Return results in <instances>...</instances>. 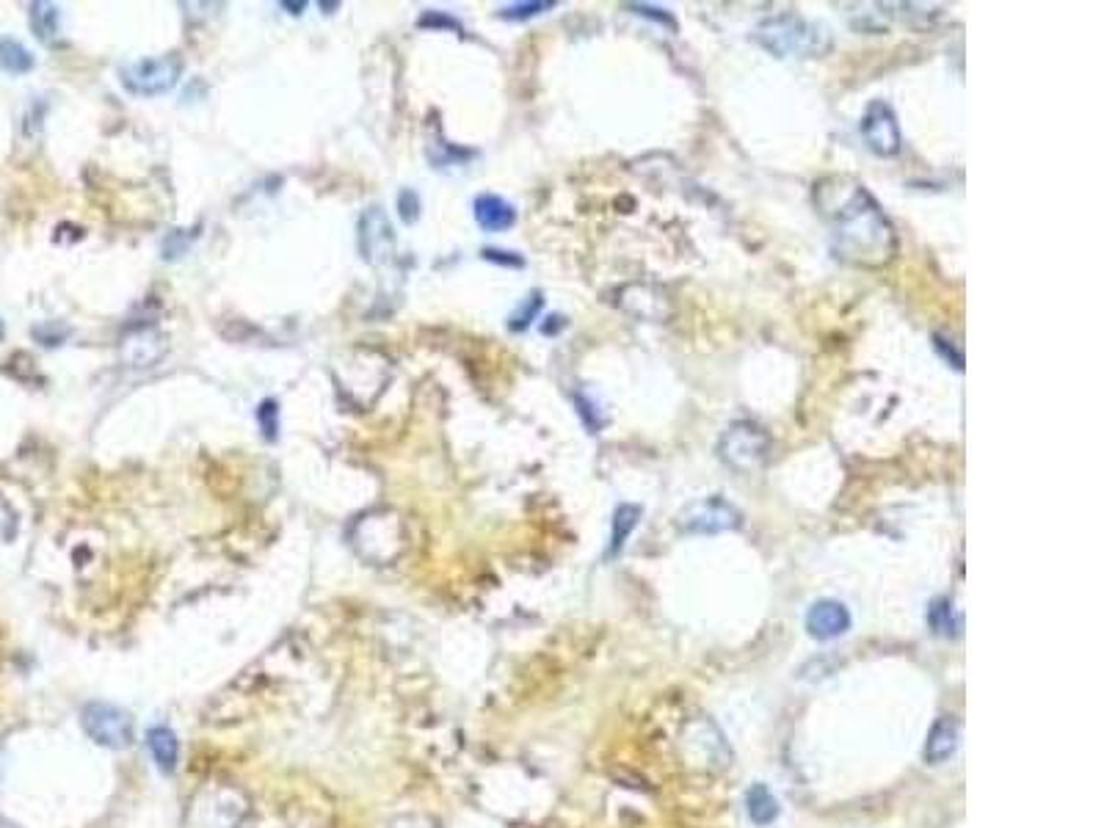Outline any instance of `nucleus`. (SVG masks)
Returning <instances> with one entry per match:
<instances>
[{"instance_id":"f257e3e1","label":"nucleus","mask_w":1104,"mask_h":828,"mask_svg":"<svg viewBox=\"0 0 1104 828\" xmlns=\"http://www.w3.org/2000/svg\"><path fill=\"white\" fill-rule=\"evenodd\" d=\"M815 205L826 219L834 252L842 263L884 268L895 260V227L862 183L840 174L826 177L815 185Z\"/></svg>"},{"instance_id":"f03ea898","label":"nucleus","mask_w":1104,"mask_h":828,"mask_svg":"<svg viewBox=\"0 0 1104 828\" xmlns=\"http://www.w3.org/2000/svg\"><path fill=\"white\" fill-rule=\"evenodd\" d=\"M754 42L776 58H817L831 50L834 34L823 23L798 14H776L757 25Z\"/></svg>"},{"instance_id":"7ed1b4c3","label":"nucleus","mask_w":1104,"mask_h":828,"mask_svg":"<svg viewBox=\"0 0 1104 828\" xmlns=\"http://www.w3.org/2000/svg\"><path fill=\"white\" fill-rule=\"evenodd\" d=\"M249 815V798L232 782H205L188 798L183 828H241Z\"/></svg>"},{"instance_id":"20e7f679","label":"nucleus","mask_w":1104,"mask_h":828,"mask_svg":"<svg viewBox=\"0 0 1104 828\" xmlns=\"http://www.w3.org/2000/svg\"><path fill=\"white\" fill-rule=\"evenodd\" d=\"M771 456L768 431L751 420H737L718 439V459L737 472L759 470Z\"/></svg>"},{"instance_id":"39448f33","label":"nucleus","mask_w":1104,"mask_h":828,"mask_svg":"<svg viewBox=\"0 0 1104 828\" xmlns=\"http://www.w3.org/2000/svg\"><path fill=\"white\" fill-rule=\"evenodd\" d=\"M743 525V514L724 497H702L693 500L677 514V528L690 536H715L729 533Z\"/></svg>"},{"instance_id":"423d86ee","label":"nucleus","mask_w":1104,"mask_h":828,"mask_svg":"<svg viewBox=\"0 0 1104 828\" xmlns=\"http://www.w3.org/2000/svg\"><path fill=\"white\" fill-rule=\"evenodd\" d=\"M83 732L97 746L122 751L133 743V715L108 702H92L81 713Z\"/></svg>"},{"instance_id":"0eeeda50","label":"nucleus","mask_w":1104,"mask_h":828,"mask_svg":"<svg viewBox=\"0 0 1104 828\" xmlns=\"http://www.w3.org/2000/svg\"><path fill=\"white\" fill-rule=\"evenodd\" d=\"M183 72V61L177 56L138 58L122 69V86L138 97H158L177 86Z\"/></svg>"},{"instance_id":"6e6552de","label":"nucleus","mask_w":1104,"mask_h":828,"mask_svg":"<svg viewBox=\"0 0 1104 828\" xmlns=\"http://www.w3.org/2000/svg\"><path fill=\"white\" fill-rule=\"evenodd\" d=\"M859 130H862L867 147H870L875 155H881V158H895L897 152L903 150L900 125H897L892 108H889L884 100H873V103L867 105Z\"/></svg>"},{"instance_id":"1a4fd4ad","label":"nucleus","mask_w":1104,"mask_h":828,"mask_svg":"<svg viewBox=\"0 0 1104 828\" xmlns=\"http://www.w3.org/2000/svg\"><path fill=\"white\" fill-rule=\"evenodd\" d=\"M359 249L368 263H387L395 254V232L381 207H370L359 219Z\"/></svg>"},{"instance_id":"9d476101","label":"nucleus","mask_w":1104,"mask_h":828,"mask_svg":"<svg viewBox=\"0 0 1104 828\" xmlns=\"http://www.w3.org/2000/svg\"><path fill=\"white\" fill-rule=\"evenodd\" d=\"M851 624V610L837 599H817L815 605L806 610V633L815 641H834L848 633Z\"/></svg>"},{"instance_id":"9b49d317","label":"nucleus","mask_w":1104,"mask_h":828,"mask_svg":"<svg viewBox=\"0 0 1104 828\" xmlns=\"http://www.w3.org/2000/svg\"><path fill=\"white\" fill-rule=\"evenodd\" d=\"M958 743H961V721L955 715H942L928 732L922 757L928 765H942L958 751Z\"/></svg>"},{"instance_id":"f8f14e48","label":"nucleus","mask_w":1104,"mask_h":828,"mask_svg":"<svg viewBox=\"0 0 1104 828\" xmlns=\"http://www.w3.org/2000/svg\"><path fill=\"white\" fill-rule=\"evenodd\" d=\"M472 213H475L478 227L486 232H506L517 224V210H514V205L497 194L475 196Z\"/></svg>"},{"instance_id":"ddd939ff","label":"nucleus","mask_w":1104,"mask_h":828,"mask_svg":"<svg viewBox=\"0 0 1104 828\" xmlns=\"http://www.w3.org/2000/svg\"><path fill=\"white\" fill-rule=\"evenodd\" d=\"M147 751H150L152 762L158 765V771L172 773L177 768L180 743H177V735H174L169 726H152L150 732H147Z\"/></svg>"},{"instance_id":"4468645a","label":"nucleus","mask_w":1104,"mask_h":828,"mask_svg":"<svg viewBox=\"0 0 1104 828\" xmlns=\"http://www.w3.org/2000/svg\"><path fill=\"white\" fill-rule=\"evenodd\" d=\"M644 517L641 506H633V503H621L613 511V525H610V544H608V558H616L627 547V539L633 536V530L638 528V522Z\"/></svg>"},{"instance_id":"2eb2a0df","label":"nucleus","mask_w":1104,"mask_h":828,"mask_svg":"<svg viewBox=\"0 0 1104 828\" xmlns=\"http://www.w3.org/2000/svg\"><path fill=\"white\" fill-rule=\"evenodd\" d=\"M746 812L754 826H771L779 817V801L762 782L751 784L746 793Z\"/></svg>"},{"instance_id":"dca6fc26","label":"nucleus","mask_w":1104,"mask_h":828,"mask_svg":"<svg viewBox=\"0 0 1104 828\" xmlns=\"http://www.w3.org/2000/svg\"><path fill=\"white\" fill-rule=\"evenodd\" d=\"M0 69L9 72V75H25V72L34 69V56L17 39L3 36L0 39Z\"/></svg>"},{"instance_id":"f3484780","label":"nucleus","mask_w":1104,"mask_h":828,"mask_svg":"<svg viewBox=\"0 0 1104 828\" xmlns=\"http://www.w3.org/2000/svg\"><path fill=\"white\" fill-rule=\"evenodd\" d=\"M31 28L39 42H53L58 34V9L53 3H31Z\"/></svg>"},{"instance_id":"a211bd4d","label":"nucleus","mask_w":1104,"mask_h":828,"mask_svg":"<svg viewBox=\"0 0 1104 828\" xmlns=\"http://www.w3.org/2000/svg\"><path fill=\"white\" fill-rule=\"evenodd\" d=\"M541 304H544V299H541L539 290L528 293V296L522 299V304L517 307V312L508 318V329H511V332H525L530 323L536 321V315L541 312Z\"/></svg>"},{"instance_id":"6ab92c4d","label":"nucleus","mask_w":1104,"mask_h":828,"mask_svg":"<svg viewBox=\"0 0 1104 828\" xmlns=\"http://www.w3.org/2000/svg\"><path fill=\"white\" fill-rule=\"evenodd\" d=\"M928 624L933 627V633L950 635V627H953V602L950 599H933L931 608H928Z\"/></svg>"},{"instance_id":"aec40b11","label":"nucleus","mask_w":1104,"mask_h":828,"mask_svg":"<svg viewBox=\"0 0 1104 828\" xmlns=\"http://www.w3.org/2000/svg\"><path fill=\"white\" fill-rule=\"evenodd\" d=\"M555 9V0H533V3H514V6H506L500 9V17L503 20H530L541 12H550Z\"/></svg>"},{"instance_id":"412c9836","label":"nucleus","mask_w":1104,"mask_h":828,"mask_svg":"<svg viewBox=\"0 0 1104 828\" xmlns=\"http://www.w3.org/2000/svg\"><path fill=\"white\" fill-rule=\"evenodd\" d=\"M627 9L638 17H646V20H655L657 25H666L671 31H677V23L674 17L666 12V9H657V6H649V3H627Z\"/></svg>"},{"instance_id":"4be33fe9","label":"nucleus","mask_w":1104,"mask_h":828,"mask_svg":"<svg viewBox=\"0 0 1104 828\" xmlns=\"http://www.w3.org/2000/svg\"><path fill=\"white\" fill-rule=\"evenodd\" d=\"M257 423L265 431V439H276V431H279V409H276L274 401H263L260 409H257Z\"/></svg>"},{"instance_id":"5701e85b","label":"nucleus","mask_w":1104,"mask_h":828,"mask_svg":"<svg viewBox=\"0 0 1104 828\" xmlns=\"http://www.w3.org/2000/svg\"><path fill=\"white\" fill-rule=\"evenodd\" d=\"M17 536V514L14 508L0 497V541H12Z\"/></svg>"},{"instance_id":"b1692460","label":"nucleus","mask_w":1104,"mask_h":828,"mask_svg":"<svg viewBox=\"0 0 1104 828\" xmlns=\"http://www.w3.org/2000/svg\"><path fill=\"white\" fill-rule=\"evenodd\" d=\"M398 210H401V219L406 224H414V221L420 219V199H417V194L414 191H403L398 196Z\"/></svg>"},{"instance_id":"393cba45","label":"nucleus","mask_w":1104,"mask_h":828,"mask_svg":"<svg viewBox=\"0 0 1104 828\" xmlns=\"http://www.w3.org/2000/svg\"><path fill=\"white\" fill-rule=\"evenodd\" d=\"M384 828H437V823L426 815H398Z\"/></svg>"},{"instance_id":"a878e982","label":"nucleus","mask_w":1104,"mask_h":828,"mask_svg":"<svg viewBox=\"0 0 1104 828\" xmlns=\"http://www.w3.org/2000/svg\"><path fill=\"white\" fill-rule=\"evenodd\" d=\"M420 28H450V31H461V25L456 20H450L442 12H426L420 17Z\"/></svg>"},{"instance_id":"bb28decb","label":"nucleus","mask_w":1104,"mask_h":828,"mask_svg":"<svg viewBox=\"0 0 1104 828\" xmlns=\"http://www.w3.org/2000/svg\"><path fill=\"white\" fill-rule=\"evenodd\" d=\"M483 260H492V263H500V265H511V268H522L525 265V260L519 257V254L514 252H500V249H483Z\"/></svg>"},{"instance_id":"cd10ccee","label":"nucleus","mask_w":1104,"mask_h":828,"mask_svg":"<svg viewBox=\"0 0 1104 828\" xmlns=\"http://www.w3.org/2000/svg\"><path fill=\"white\" fill-rule=\"evenodd\" d=\"M282 9H290V14H301L304 12V3H288V0H285V3H282Z\"/></svg>"},{"instance_id":"c85d7f7f","label":"nucleus","mask_w":1104,"mask_h":828,"mask_svg":"<svg viewBox=\"0 0 1104 828\" xmlns=\"http://www.w3.org/2000/svg\"><path fill=\"white\" fill-rule=\"evenodd\" d=\"M3 332H6V329H3V321H0V340H3Z\"/></svg>"}]
</instances>
